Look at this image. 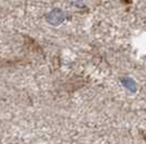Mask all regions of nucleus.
Returning a JSON list of instances; mask_svg holds the SVG:
<instances>
[{
    "label": "nucleus",
    "mask_w": 146,
    "mask_h": 144,
    "mask_svg": "<svg viewBox=\"0 0 146 144\" xmlns=\"http://www.w3.org/2000/svg\"><path fill=\"white\" fill-rule=\"evenodd\" d=\"M63 18H64V14L61 12L60 10H55L50 13L48 20L51 24H60L63 21Z\"/></svg>",
    "instance_id": "1"
},
{
    "label": "nucleus",
    "mask_w": 146,
    "mask_h": 144,
    "mask_svg": "<svg viewBox=\"0 0 146 144\" xmlns=\"http://www.w3.org/2000/svg\"><path fill=\"white\" fill-rule=\"evenodd\" d=\"M125 82L127 84H124V86L127 87V88H129L131 91H134L135 90V84H134V82L132 81V80H130V79H127L125 80Z\"/></svg>",
    "instance_id": "2"
}]
</instances>
